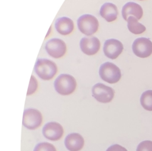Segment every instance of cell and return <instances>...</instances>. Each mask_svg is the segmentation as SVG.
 Returning a JSON list of instances; mask_svg holds the SVG:
<instances>
[{"instance_id": "6da1fadb", "label": "cell", "mask_w": 152, "mask_h": 151, "mask_svg": "<svg viewBox=\"0 0 152 151\" xmlns=\"http://www.w3.org/2000/svg\"><path fill=\"white\" fill-rule=\"evenodd\" d=\"M34 70L39 78L48 81L52 79L58 71L55 63L47 59H38L34 65Z\"/></svg>"}, {"instance_id": "7a4b0ae2", "label": "cell", "mask_w": 152, "mask_h": 151, "mask_svg": "<svg viewBox=\"0 0 152 151\" xmlns=\"http://www.w3.org/2000/svg\"><path fill=\"white\" fill-rule=\"evenodd\" d=\"M77 82L75 78L69 74L59 75L54 82L56 91L62 95L71 94L75 89Z\"/></svg>"}, {"instance_id": "3957f363", "label": "cell", "mask_w": 152, "mask_h": 151, "mask_svg": "<svg viewBox=\"0 0 152 151\" xmlns=\"http://www.w3.org/2000/svg\"><path fill=\"white\" fill-rule=\"evenodd\" d=\"M99 73L103 81L109 83H115L121 78L120 69L116 65L109 62L101 65Z\"/></svg>"}, {"instance_id": "277c9868", "label": "cell", "mask_w": 152, "mask_h": 151, "mask_svg": "<svg viewBox=\"0 0 152 151\" xmlns=\"http://www.w3.org/2000/svg\"><path fill=\"white\" fill-rule=\"evenodd\" d=\"M77 25L79 30L86 36L94 34L98 30L99 21L93 15L84 14L77 20Z\"/></svg>"}, {"instance_id": "5b68a950", "label": "cell", "mask_w": 152, "mask_h": 151, "mask_svg": "<svg viewBox=\"0 0 152 151\" xmlns=\"http://www.w3.org/2000/svg\"><path fill=\"white\" fill-rule=\"evenodd\" d=\"M41 113L34 108H28L24 111L23 125L28 129L34 130L39 127L42 123Z\"/></svg>"}, {"instance_id": "8992f818", "label": "cell", "mask_w": 152, "mask_h": 151, "mask_svg": "<svg viewBox=\"0 0 152 151\" xmlns=\"http://www.w3.org/2000/svg\"><path fill=\"white\" fill-rule=\"evenodd\" d=\"M115 91L110 86L102 83L95 84L92 88V96L99 102L108 103L114 97Z\"/></svg>"}, {"instance_id": "52a82bcc", "label": "cell", "mask_w": 152, "mask_h": 151, "mask_svg": "<svg viewBox=\"0 0 152 151\" xmlns=\"http://www.w3.org/2000/svg\"><path fill=\"white\" fill-rule=\"evenodd\" d=\"M133 53L138 57L145 58L152 54V42L145 37H140L135 39L132 43Z\"/></svg>"}, {"instance_id": "ba28073f", "label": "cell", "mask_w": 152, "mask_h": 151, "mask_svg": "<svg viewBox=\"0 0 152 151\" xmlns=\"http://www.w3.org/2000/svg\"><path fill=\"white\" fill-rule=\"evenodd\" d=\"M45 49L49 56L53 58L62 57L66 53V46L65 43L60 38H52L45 44Z\"/></svg>"}, {"instance_id": "9c48e42d", "label": "cell", "mask_w": 152, "mask_h": 151, "mask_svg": "<svg viewBox=\"0 0 152 151\" xmlns=\"http://www.w3.org/2000/svg\"><path fill=\"white\" fill-rule=\"evenodd\" d=\"M103 49L107 57L110 59H115L122 52L124 46L122 43L118 40L110 38L105 41Z\"/></svg>"}, {"instance_id": "30bf717a", "label": "cell", "mask_w": 152, "mask_h": 151, "mask_svg": "<svg viewBox=\"0 0 152 151\" xmlns=\"http://www.w3.org/2000/svg\"><path fill=\"white\" fill-rule=\"evenodd\" d=\"M42 133L44 137L50 140H59L64 134L62 126L56 122H49L43 127Z\"/></svg>"}, {"instance_id": "8fae6325", "label": "cell", "mask_w": 152, "mask_h": 151, "mask_svg": "<svg viewBox=\"0 0 152 151\" xmlns=\"http://www.w3.org/2000/svg\"><path fill=\"white\" fill-rule=\"evenodd\" d=\"M80 47L84 54L91 56L98 52L100 47V43L96 37H83L80 40Z\"/></svg>"}, {"instance_id": "7c38bea8", "label": "cell", "mask_w": 152, "mask_h": 151, "mask_svg": "<svg viewBox=\"0 0 152 151\" xmlns=\"http://www.w3.org/2000/svg\"><path fill=\"white\" fill-rule=\"evenodd\" d=\"M122 15L124 19L126 21L131 15L135 17L137 20H140L143 15V10L139 4L133 2H129L122 7Z\"/></svg>"}, {"instance_id": "4fadbf2b", "label": "cell", "mask_w": 152, "mask_h": 151, "mask_svg": "<svg viewBox=\"0 0 152 151\" xmlns=\"http://www.w3.org/2000/svg\"><path fill=\"white\" fill-rule=\"evenodd\" d=\"M65 145L69 151H80L84 146V140L79 133L68 134L65 139Z\"/></svg>"}, {"instance_id": "5bb4252c", "label": "cell", "mask_w": 152, "mask_h": 151, "mask_svg": "<svg viewBox=\"0 0 152 151\" xmlns=\"http://www.w3.org/2000/svg\"><path fill=\"white\" fill-rule=\"evenodd\" d=\"M55 25L57 31L64 36L71 33L74 27L73 21L71 18L66 17L58 18L55 21Z\"/></svg>"}, {"instance_id": "9a60e30c", "label": "cell", "mask_w": 152, "mask_h": 151, "mask_svg": "<svg viewBox=\"0 0 152 151\" xmlns=\"http://www.w3.org/2000/svg\"><path fill=\"white\" fill-rule=\"evenodd\" d=\"M100 15L107 22L113 21L117 18L118 15L117 7L114 4L106 2L100 9Z\"/></svg>"}, {"instance_id": "2e32d148", "label": "cell", "mask_w": 152, "mask_h": 151, "mask_svg": "<svg viewBox=\"0 0 152 151\" xmlns=\"http://www.w3.org/2000/svg\"><path fill=\"white\" fill-rule=\"evenodd\" d=\"M127 22V27L129 31L134 34H142L146 30L145 27L140 23L137 21V19L133 16H130L128 18Z\"/></svg>"}, {"instance_id": "e0dca14e", "label": "cell", "mask_w": 152, "mask_h": 151, "mask_svg": "<svg viewBox=\"0 0 152 151\" xmlns=\"http://www.w3.org/2000/svg\"><path fill=\"white\" fill-rule=\"evenodd\" d=\"M140 102L145 110L152 111V90H147L142 94Z\"/></svg>"}, {"instance_id": "ac0fdd59", "label": "cell", "mask_w": 152, "mask_h": 151, "mask_svg": "<svg viewBox=\"0 0 152 151\" xmlns=\"http://www.w3.org/2000/svg\"><path fill=\"white\" fill-rule=\"evenodd\" d=\"M33 151H56L55 146L49 143L43 142L37 144Z\"/></svg>"}, {"instance_id": "d6986e66", "label": "cell", "mask_w": 152, "mask_h": 151, "mask_svg": "<svg viewBox=\"0 0 152 151\" xmlns=\"http://www.w3.org/2000/svg\"><path fill=\"white\" fill-rule=\"evenodd\" d=\"M136 151H152V141L141 142L137 146Z\"/></svg>"}, {"instance_id": "ffe728a7", "label": "cell", "mask_w": 152, "mask_h": 151, "mask_svg": "<svg viewBox=\"0 0 152 151\" xmlns=\"http://www.w3.org/2000/svg\"><path fill=\"white\" fill-rule=\"evenodd\" d=\"M37 88V82L35 77L33 75L31 76L30 82L29 84V86L28 88V91L27 93V95H30L33 94Z\"/></svg>"}, {"instance_id": "44dd1931", "label": "cell", "mask_w": 152, "mask_h": 151, "mask_svg": "<svg viewBox=\"0 0 152 151\" xmlns=\"http://www.w3.org/2000/svg\"><path fill=\"white\" fill-rule=\"evenodd\" d=\"M106 151H128V150L123 146L118 144H115L109 146V147L107 148Z\"/></svg>"}, {"instance_id": "7402d4cb", "label": "cell", "mask_w": 152, "mask_h": 151, "mask_svg": "<svg viewBox=\"0 0 152 151\" xmlns=\"http://www.w3.org/2000/svg\"><path fill=\"white\" fill-rule=\"evenodd\" d=\"M139 1H144V0H139Z\"/></svg>"}]
</instances>
